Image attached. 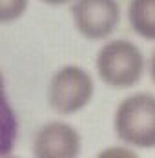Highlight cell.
<instances>
[{"label": "cell", "mask_w": 155, "mask_h": 158, "mask_svg": "<svg viewBox=\"0 0 155 158\" xmlns=\"http://www.w3.org/2000/svg\"><path fill=\"white\" fill-rule=\"evenodd\" d=\"M115 133L135 147H155V96L137 93L124 98L115 113Z\"/></svg>", "instance_id": "6da1fadb"}, {"label": "cell", "mask_w": 155, "mask_h": 158, "mask_svg": "<svg viewBox=\"0 0 155 158\" xmlns=\"http://www.w3.org/2000/svg\"><path fill=\"white\" fill-rule=\"evenodd\" d=\"M95 65L104 84L117 89H126L142 78L144 56L130 40H113L99 51Z\"/></svg>", "instance_id": "7a4b0ae2"}, {"label": "cell", "mask_w": 155, "mask_h": 158, "mask_svg": "<svg viewBox=\"0 0 155 158\" xmlns=\"http://www.w3.org/2000/svg\"><path fill=\"white\" fill-rule=\"evenodd\" d=\"M93 89V78L88 71L78 65H66L49 82L47 102L60 114H73L90 104Z\"/></svg>", "instance_id": "3957f363"}, {"label": "cell", "mask_w": 155, "mask_h": 158, "mask_svg": "<svg viewBox=\"0 0 155 158\" xmlns=\"http://www.w3.org/2000/svg\"><path fill=\"white\" fill-rule=\"evenodd\" d=\"M78 33L90 40H102L119 26L121 9L117 0H77L71 7Z\"/></svg>", "instance_id": "277c9868"}, {"label": "cell", "mask_w": 155, "mask_h": 158, "mask_svg": "<svg viewBox=\"0 0 155 158\" xmlns=\"http://www.w3.org/2000/svg\"><path fill=\"white\" fill-rule=\"evenodd\" d=\"M80 153V136L64 122H49L38 129L33 155L38 158H73Z\"/></svg>", "instance_id": "5b68a950"}, {"label": "cell", "mask_w": 155, "mask_h": 158, "mask_svg": "<svg viewBox=\"0 0 155 158\" xmlns=\"http://www.w3.org/2000/svg\"><path fill=\"white\" fill-rule=\"evenodd\" d=\"M131 29L146 40H155V0H131L128 7Z\"/></svg>", "instance_id": "8992f818"}, {"label": "cell", "mask_w": 155, "mask_h": 158, "mask_svg": "<svg viewBox=\"0 0 155 158\" xmlns=\"http://www.w3.org/2000/svg\"><path fill=\"white\" fill-rule=\"evenodd\" d=\"M28 0H0V20L11 22L24 15Z\"/></svg>", "instance_id": "52a82bcc"}, {"label": "cell", "mask_w": 155, "mask_h": 158, "mask_svg": "<svg viewBox=\"0 0 155 158\" xmlns=\"http://www.w3.org/2000/svg\"><path fill=\"white\" fill-rule=\"evenodd\" d=\"M150 75H152V80H153V84H155V51H153V55H152V60H150Z\"/></svg>", "instance_id": "ba28073f"}, {"label": "cell", "mask_w": 155, "mask_h": 158, "mask_svg": "<svg viewBox=\"0 0 155 158\" xmlns=\"http://www.w3.org/2000/svg\"><path fill=\"white\" fill-rule=\"evenodd\" d=\"M42 2H46L49 6H62V4H68L69 0H42Z\"/></svg>", "instance_id": "9c48e42d"}]
</instances>
